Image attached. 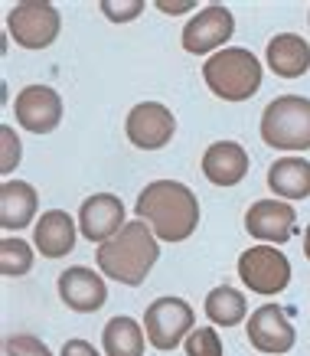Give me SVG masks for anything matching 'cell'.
Here are the masks:
<instances>
[{"label":"cell","mask_w":310,"mask_h":356,"mask_svg":"<svg viewBox=\"0 0 310 356\" xmlns=\"http://www.w3.org/2000/svg\"><path fill=\"white\" fill-rule=\"evenodd\" d=\"M138 219L161 242H186L199 226V200L180 180H154L138 196Z\"/></svg>","instance_id":"6da1fadb"},{"label":"cell","mask_w":310,"mask_h":356,"mask_svg":"<svg viewBox=\"0 0 310 356\" xmlns=\"http://www.w3.org/2000/svg\"><path fill=\"white\" fill-rule=\"evenodd\" d=\"M95 259L101 275L121 281L128 288H138L161 259V238L154 236L147 222L138 219V222H128L115 238H108L105 245H98Z\"/></svg>","instance_id":"7a4b0ae2"},{"label":"cell","mask_w":310,"mask_h":356,"mask_svg":"<svg viewBox=\"0 0 310 356\" xmlns=\"http://www.w3.org/2000/svg\"><path fill=\"white\" fill-rule=\"evenodd\" d=\"M203 79L209 92L225 102H245L261 88V63L252 49L225 46L215 56H209L203 65Z\"/></svg>","instance_id":"3957f363"},{"label":"cell","mask_w":310,"mask_h":356,"mask_svg":"<svg viewBox=\"0 0 310 356\" xmlns=\"http://www.w3.org/2000/svg\"><path fill=\"white\" fill-rule=\"evenodd\" d=\"M261 140L275 151H310V98L281 95L268 102Z\"/></svg>","instance_id":"277c9868"},{"label":"cell","mask_w":310,"mask_h":356,"mask_svg":"<svg viewBox=\"0 0 310 356\" xmlns=\"http://www.w3.org/2000/svg\"><path fill=\"white\" fill-rule=\"evenodd\" d=\"M196 314L183 298H157L144 311V330L154 350H177L196 330Z\"/></svg>","instance_id":"5b68a950"},{"label":"cell","mask_w":310,"mask_h":356,"mask_svg":"<svg viewBox=\"0 0 310 356\" xmlns=\"http://www.w3.org/2000/svg\"><path fill=\"white\" fill-rule=\"evenodd\" d=\"M238 278L245 281L248 291L261 298H275L291 284V261L275 245H255L238 255Z\"/></svg>","instance_id":"8992f818"},{"label":"cell","mask_w":310,"mask_h":356,"mask_svg":"<svg viewBox=\"0 0 310 356\" xmlns=\"http://www.w3.org/2000/svg\"><path fill=\"white\" fill-rule=\"evenodd\" d=\"M59 26H63L59 10L53 3H43V0H23V3H17L7 13V33L23 49H46V46H53L56 36H59Z\"/></svg>","instance_id":"52a82bcc"},{"label":"cell","mask_w":310,"mask_h":356,"mask_svg":"<svg viewBox=\"0 0 310 356\" xmlns=\"http://www.w3.org/2000/svg\"><path fill=\"white\" fill-rule=\"evenodd\" d=\"M245 334H248V343L255 346L258 353H268V356L288 353L294 346V340H297V330L291 324V317L281 311L278 304H261L258 311H252Z\"/></svg>","instance_id":"ba28073f"},{"label":"cell","mask_w":310,"mask_h":356,"mask_svg":"<svg viewBox=\"0 0 310 356\" xmlns=\"http://www.w3.org/2000/svg\"><path fill=\"white\" fill-rule=\"evenodd\" d=\"M124 131H128L134 147H140V151H161L163 144H170L173 131H177V118L161 102H140V105H134L128 111Z\"/></svg>","instance_id":"9c48e42d"},{"label":"cell","mask_w":310,"mask_h":356,"mask_svg":"<svg viewBox=\"0 0 310 356\" xmlns=\"http://www.w3.org/2000/svg\"><path fill=\"white\" fill-rule=\"evenodd\" d=\"M232 30H236L232 10L222 3H209L183 26V49L193 56H206L219 49L225 40H232Z\"/></svg>","instance_id":"30bf717a"},{"label":"cell","mask_w":310,"mask_h":356,"mask_svg":"<svg viewBox=\"0 0 310 356\" xmlns=\"http://www.w3.org/2000/svg\"><path fill=\"white\" fill-rule=\"evenodd\" d=\"M13 115H17V124L30 134H49L63 121V98L49 86H26L23 92H17Z\"/></svg>","instance_id":"8fae6325"},{"label":"cell","mask_w":310,"mask_h":356,"mask_svg":"<svg viewBox=\"0 0 310 356\" xmlns=\"http://www.w3.org/2000/svg\"><path fill=\"white\" fill-rule=\"evenodd\" d=\"M245 229L261 245H284L297 229V213L288 200H258L245 213Z\"/></svg>","instance_id":"7c38bea8"},{"label":"cell","mask_w":310,"mask_h":356,"mask_svg":"<svg viewBox=\"0 0 310 356\" xmlns=\"http://www.w3.org/2000/svg\"><path fill=\"white\" fill-rule=\"evenodd\" d=\"M124 226H128L124 222V203L115 193L88 196L85 203H82V209H79V229H82V236L88 242L105 245L108 238H115Z\"/></svg>","instance_id":"4fadbf2b"},{"label":"cell","mask_w":310,"mask_h":356,"mask_svg":"<svg viewBox=\"0 0 310 356\" xmlns=\"http://www.w3.org/2000/svg\"><path fill=\"white\" fill-rule=\"evenodd\" d=\"M59 298L69 311L79 314H95L105 307L108 301V284L101 275H95L85 265H75V268H65L59 275Z\"/></svg>","instance_id":"5bb4252c"},{"label":"cell","mask_w":310,"mask_h":356,"mask_svg":"<svg viewBox=\"0 0 310 356\" xmlns=\"http://www.w3.org/2000/svg\"><path fill=\"white\" fill-rule=\"evenodd\" d=\"M203 173L215 186H236L248 173V154L236 140H215L203 154Z\"/></svg>","instance_id":"9a60e30c"},{"label":"cell","mask_w":310,"mask_h":356,"mask_svg":"<svg viewBox=\"0 0 310 356\" xmlns=\"http://www.w3.org/2000/svg\"><path fill=\"white\" fill-rule=\"evenodd\" d=\"M33 242L43 252L46 259H63L69 255L75 245V219L63 209H49L36 219V229H33Z\"/></svg>","instance_id":"2e32d148"},{"label":"cell","mask_w":310,"mask_h":356,"mask_svg":"<svg viewBox=\"0 0 310 356\" xmlns=\"http://www.w3.org/2000/svg\"><path fill=\"white\" fill-rule=\"evenodd\" d=\"M40 200L26 180H7L0 186V226L13 232V229H26L36 219Z\"/></svg>","instance_id":"e0dca14e"},{"label":"cell","mask_w":310,"mask_h":356,"mask_svg":"<svg viewBox=\"0 0 310 356\" xmlns=\"http://www.w3.org/2000/svg\"><path fill=\"white\" fill-rule=\"evenodd\" d=\"M268 65L281 79H300L310 69V46L297 33H278L268 43Z\"/></svg>","instance_id":"ac0fdd59"},{"label":"cell","mask_w":310,"mask_h":356,"mask_svg":"<svg viewBox=\"0 0 310 356\" xmlns=\"http://www.w3.org/2000/svg\"><path fill=\"white\" fill-rule=\"evenodd\" d=\"M268 186L284 200H307L310 196V161L304 157H281L268 167Z\"/></svg>","instance_id":"d6986e66"},{"label":"cell","mask_w":310,"mask_h":356,"mask_svg":"<svg viewBox=\"0 0 310 356\" xmlns=\"http://www.w3.org/2000/svg\"><path fill=\"white\" fill-rule=\"evenodd\" d=\"M105 356H144V327L134 317H111L101 330Z\"/></svg>","instance_id":"ffe728a7"},{"label":"cell","mask_w":310,"mask_h":356,"mask_svg":"<svg viewBox=\"0 0 310 356\" xmlns=\"http://www.w3.org/2000/svg\"><path fill=\"white\" fill-rule=\"evenodd\" d=\"M206 317L215 327H236L248 317V301L242 298V291L229 288V284H219V288L206 294Z\"/></svg>","instance_id":"44dd1931"},{"label":"cell","mask_w":310,"mask_h":356,"mask_svg":"<svg viewBox=\"0 0 310 356\" xmlns=\"http://www.w3.org/2000/svg\"><path fill=\"white\" fill-rule=\"evenodd\" d=\"M33 268V248L23 238H3L0 242V271L3 278H23Z\"/></svg>","instance_id":"7402d4cb"},{"label":"cell","mask_w":310,"mask_h":356,"mask_svg":"<svg viewBox=\"0 0 310 356\" xmlns=\"http://www.w3.org/2000/svg\"><path fill=\"white\" fill-rule=\"evenodd\" d=\"M186 356H222V340L215 327H196L186 337Z\"/></svg>","instance_id":"603a6c76"},{"label":"cell","mask_w":310,"mask_h":356,"mask_svg":"<svg viewBox=\"0 0 310 356\" xmlns=\"http://www.w3.org/2000/svg\"><path fill=\"white\" fill-rule=\"evenodd\" d=\"M3 350H7V356H53V353H49V346H46L40 337H33V334H13V337H7Z\"/></svg>","instance_id":"cb8c5ba5"},{"label":"cell","mask_w":310,"mask_h":356,"mask_svg":"<svg viewBox=\"0 0 310 356\" xmlns=\"http://www.w3.org/2000/svg\"><path fill=\"white\" fill-rule=\"evenodd\" d=\"M0 140H3V157H0V173H10L17 163H20V138H17V131L10 124H3L0 128Z\"/></svg>","instance_id":"d4e9b609"},{"label":"cell","mask_w":310,"mask_h":356,"mask_svg":"<svg viewBox=\"0 0 310 356\" xmlns=\"http://www.w3.org/2000/svg\"><path fill=\"white\" fill-rule=\"evenodd\" d=\"M140 10H144V0H124V3H118V0H101V13L115 23L134 20Z\"/></svg>","instance_id":"484cf974"},{"label":"cell","mask_w":310,"mask_h":356,"mask_svg":"<svg viewBox=\"0 0 310 356\" xmlns=\"http://www.w3.org/2000/svg\"><path fill=\"white\" fill-rule=\"evenodd\" d=\"M59 356H101V353H98L88 340H65L63 350H59Z\"/></svg>","instance_id":"4316f807"},{"label":"cell","mask_w":310,"mask_h":356,"mask_svg":"<svg viewBox=\"0 0 310 356\" xmlns=\"http://www.w3.org/2000/svg\"><path fill=\"white\" fill-rule=\"evenodd\" d=\"M157 10L163 13H183V10H193L190 0H183V3H170V0H157Z\"/></svg>","instance_id":"83f0119b"},{"label":"cell","mask_w":310,"mask_h":356,"mask_svg":"<svg viewBox=\"0 0 310 356\" xmlns=\"http://www.w3.org/2000/svg\"><path fill=\"white\" fill-rule=\"evenodd\" d=\"M304 255L310 259V226H307V232H304Z\"/></svg>","instance_id":"f1b7e54d"}]
</instances>
